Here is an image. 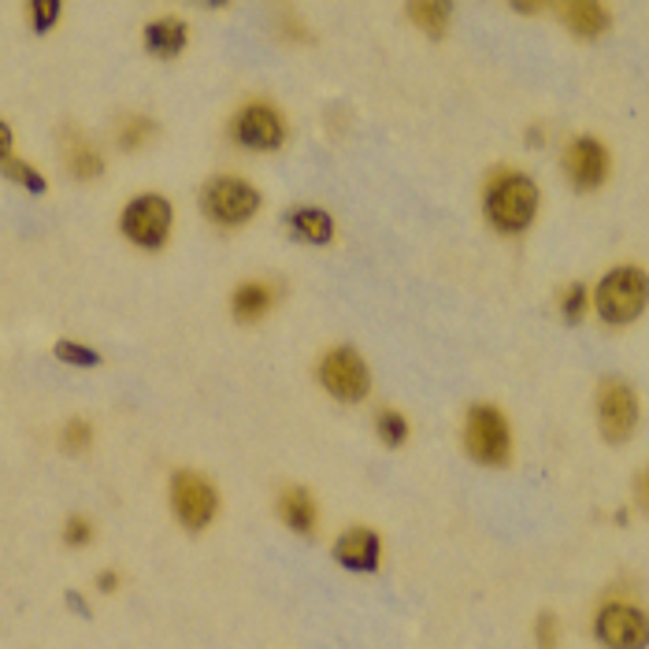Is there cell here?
<instances>
[{"instance_id":"obj_20","label":"cell","mask_w":649,"mask_h":649,"mask_svg":"<svg viewBox=\"0 0 649 649\" xmlns=\"http://www.w3.org/2000/svg\"><path fill=\"white\" fill-rule=\"evenodd\" d=\"M152 138H157V123H152L149 116H123L116 123V141H119L123 152L149 146Z\"/></svg>"},{"instance_id":"obj_4","label":"cell","mask_w":649,"mask_h":649,"mask_svg":"<svg viewBox=\"0 0 649 649\" xmlns=\"http://www.w3.org/2000/svg\"><path fill=\"white\" fill-rule=\"evenodd\" d=\"M464 450L472 461L501 467L512 456V431L509 419L501 416V408L494 405H475L464 416Z\"/></svg>"},{"instance_id":"obj_17","label":"cell","mask_w":649,"mask_h":649,"mask_svg":"<svg viewBox=\"0 0 649 649\" xmlns=\"http://www.w3.org/2000/svg\"><path fill=\"white\" fill-rule=\"evenodd\" d=\"M560 15H565L568 31L579 37H601L609 31V8L598 4V0H571V4H560Z\"/></svg>"},{"instance_id":"obj_22","label":"cell","mask_w":649,"mask_h":649,"mask_svg":"<svg viewBox=\"0 0 649 649\" xmlns=\"http://www.w3.org/2000/svg\"><path fill=\"white\" fill-rule=\"evenodd\" d=\"M56 360H63V364H74V368H97L101 364V352L82 346V341H56L53 346Z\"/></svg>"},{"instance_id":"obj_15","label":"cell","mask_w":649,"mask_h":649,"mask_svg":"<svg viewBox=\"0 0 649 649\" xmlns=\"http://www.w3.org/2000/svg\"><path fill=\"white\" fill-rule=\"evenodd\" d=\"M275 301H279V286L267 282V279H250V282H242L234 290L231 312H234V320L256 323V320H264L267 312L275 309Z\"/></svg>"},{"instance_id":"obj_14","label":"cell","mask_w":649,"mask_h":649,"mask_svg":"<svg viewBox=\"0 0 649 649\" xmlns=\"http://www.w3.org/2000/svg\"><path fill=\"white\" fill-rule=\"evenodd\" d=\"M141 42H146V53H152L157 60H171V56H178L186 49L189 26H186V19L160 15V19H152V23H146Z\"/></svg>"},{"instance_id":"obj_8","label":"cell","mask_w":649,"mask_h":649,"mask_svg":"<svg viewBox=\"0 0 649 649\" xmlns=\"http://www.w3.org/2000/svg\"><path fill=\"white\" fill-rule=\"evenodd\" d=\"M171 509H175V517L186 531H205L219 512V494L205 475L183 467L171 479Z\"/></svg>"},{"instance_id":"obj_3","label":"cell","mask_w":649,"mask_h":649,"mask_svg":"<svg viewBox=\"0 0 649 649\" xmlns=\"http://www.w3.org/2000/svg\"><path fill=\"white\" fill-rule=\"evenodd\" d=\"M175 223V208L164 194H138L127 200L119 216V231L138 250H164Z\"/></svg>"},{"instance_id":"obj_25","label":"cell","mask_w":649,"mask_h":649,"mask_svg":"<svg viewBox=\"0 0 649 649\" xmlns=\"http://www.w3.org/2000/svg\"><path fill=\"white\" fill-rule=\"evenodd\" d=\"M93 442V427L85 424V419H67L63 424V434H60V445L63 453H85Z\"/></svg>"},{"instance_id":"obj_23","label":"cell","mask_w":649,"mask_h":649,"mask_svg":"<svg viewBox=\"0 0 649 649\" xmlns=\"http://www.w3.org/2000/svg\"><path fill=\"white\" fill-rule=\"evenodd\" d=\"M4 175L12 178V183H19V186H26L31 194H45L49 189V183L42 178V171H37L34 164H23V160H4Z\"/></svg>"},{"instance_id":"obj_24","label":"cell","mask_w":649,"mask_h":649,"mask_svg":"<svg viewBox=\"0 0 649 649\" xmlns=\"http://www.w3.org/2000/svg\"><path fill=\"white\" fill-rule=\"evenodd\" d=\"M26 12H31V26L37 34H49L53 26L60 23L63 4H60V0H31V4H26Z\"/></svg>"},{"instance_id":"obj_19","label":"cell","mask_w":649,"mask_h":649,"mask_svg":"<svg viewBox=\"0 0 649 649\" xmlns=\"http://www.w3.org/2000/svg\"><path fill=\"white\" fill-rule=\"evenodd\" d=\"M405 15L413 19L424 34L431 37H442L445 26H450V15H453V4H442V0H416V4L405 8Z\"/></svg>"},{"instance_id":"obj_18","label":"cell","mask_w":649,"mask_h":649,"mask_svg":"<svg viewBox=\"0 0 649 649\" xmlns=\"http://www.w3.org/2000/svg\"><path fill=\"white\" fill-rule=\"evenodd\" d=\"M286 223H290L293 237H301V242L309 245H331L334 242V219L323 212V208H293L290 216H286Z\"/></svg>"},{"instance_id":"obj_5","label":"cell","mask_w":649,"mask_h":649,"mask_svg":"<svg viewBox=\"0 0 649 649\" xmlns=\"http://www.w3.org/2000/svg\"><path fill=\"white\" fill-rule=\"evenodd\" d=\"M200 205H205V216L219 227H245L256 212H260L264 197H260V189L250 186L245 178L219 175L205 186Z\"/></svg>"},{"instance_id":"obj_26","label":"cell","mask_w":649,"mask_h":649,"mask_svg":"<svg viewBox=\"0 0 649 649\" xmlns=\"http://www.w3.org/2000/svg\"><path fill=\"white\" fill-rule=\"evenodd\" d=\"M587 309H590V290L583 282H571L568 290L560 293V312H565V320L579 323L587 316Z\"/></svg>"},{"instance_id":"obj_9","label":"cell","mask_w":649,"mask_h":649,"mask_svg":"<svg viewBox=\"0 0 649 649\" xmlns=\"http://www.w3.org/2000/svg\"><path fill=\"white\" fill-rule=\"evenodd\" d=\"M594 635L605 649H649V616L627 601H609L594 619Z\"/></svg>"},{"instance_id":"obj_12","label":"cell","mask_w":649,"mask_h":649,"mask_svg":"<svg viewBox=\"0 0 649 649\" xmlns=\"http://www.w3.org/2000/svg\"><path fill=\"white\" fill-rule=\"evenodd\" d=\"M334 560H338L346 571H379L383 565V542H379V531L371 528H349L334 542Z\"/></svg>"},{"instance_id":"obj_7","label":"cell","mask_w":649,"mask_h":649,"mask_svg":"<svg viewBox=\"0 0 649 649\" xmlns=\"http://www.w3.org/2000/svg\"><path fill=\"white\" fill-rule=\"evenodd\" d=\"M231 138L234 146L250 152H275L286 141V119L271 101H250L245 108L234 112L231 119Z\"/></svg>"},{"instance_id":"obj_13","label":"cell","mask_w":649,"mask_h":649,"mask_svg":"<svg viewBox=\"0 0 649 649\" xmlns=\"http://www.w3.org/2000/svg\"><path fill=\"white\" fill-rule=\"evenodd\" d=\"M60 141H63V164H67V171H71L74 178H79V183H93V178H101L104 157L97 152V146H93L90 134L67 123L63 134H60Z\"/></svg>"},{"instance_id":"obj_6","label":"cell","mask_w":649,"mask_h":649,"mask_svg":"<svg viewBox=\"0 0 649 649\" xmlns=\"http://www.w3.org/2000/svg\"><path fill=\"white\" fill-rule=\"evenodd\" d=\"M316 375L331 397L349 401V405L352 401H364L371 394V371L364 364V357L349 346H334L323 352Z\"/></svg>"},{"instance_id":"obj_30","label":"cell","mask_w":649,"mask_h":649,"mask_svg":"<svg viewBox=\"0 0 649 649\" xmlns=\"http://www.w3.org/2000/svg\"><path fill=\"white\" fill-rule=\"evenodd\" d=\"M638 501H642V509L649 512V467L642 472V479H638Z\"/></svg>"},{"instance_id":"obj_10","label":"cell","mask_w":649,"mask_h":649,"mask_svg":"<svg viewBox=\"0 0 649 649\" xmlns=\"http://www.w3.org/2000/svg\"><path fill=\"white\" fill-rule=\"evenodd\" d=\"M598 424L609 442L624 445L638 427V397L635 390L619 379H605L598 390Z\"/></svg>"},{"instance_id":"obj_29","label":"cell","mask_w":649,"mask_h":649,"mask_svg":"<svg viewBox=\"0 0 649 649\" xmlns=\"http://www.w3.org/2000/svg\"><path fill=\"white\" fill-rule=\"evenodd\" d=\"M119 583H123L119 571H101V576H97V590H101V594H116Z\"/></svg>"},{"instance_id":"obj_31","label":"cell","mask_w":649,"mask_h":649,"mask_svg":"<svg viewBox=\"0 0 649 649\" xmlns=\"http://www.w3.org/2000/svg\"><path fill=\"white\" fill-rule=\"evenodd\" d=\"M67 605H71V609H74V613H82V616H85V613H90V609H85V601H82L79 594H67Z\"/></svg>"},{"instance_id":"obj_21","label":"cell","mask_w":649,"mask_h":649,"mask_svg":"<svg viewBox=\"0 0 649 649\" xmlns=\"http://www.w3.org/2000/svg\"><path fill=\"white\" fill-rule=\"evenodd\" d=\"M375 434L379 442L390 445V450H397V445L408 442V419L397 413V408H379L375 413Z\"/></svg>"},{"instance_id":"obj_16","label":"cell","mask_w":649,"mask_h":649,"mask_svg":"<svg viewBox=\"0 0 649 649\" xmlns=\"http://www.w3.org/2000/svg\"><path fill=\"white\" fill-rule=\"evenodd\" d=\"M279 517L290 531L312 534L320 523V505L309 490H304V486H286V490L279 494Z\"/></svg>"},{"instance_id":"obj_27","label":"cell","mask_w":649,"mask_h":649,"mask_svg":"<svg viewBox=\"0 0 649 649\" xmlns=\"http://www.w3.org/2000/svg\"><path fill=\"white\" fill-rule=\"evenodd\" d=\"M63 542L71 549H82V546H90L93 542V523L85 520V517H71L63 523Z\"/></svg>"},{"instance_id":"obj_11","label":"cell","mask_w":649,"mask_h":649,"mask_svg":"<svg viewBox=\"0 0 649 649\" xmlns=\"http://www.w3.org/2000/svg\"><path fill=\"white\" fill-rule=\"evenodd\" d=\"M565 171L576 189H598L609 178V149L598 138H576L565 149Z\"/></svg>"},{"instance_id":"obj_2","label":"cell","mask_w":649,"mask_h":649,"mask_svg":"<svg viewBox=\"0 0 649 649\" xmlns=\"http://www.w3.org/2000/svg\"><path fill=\"white\" fill-rule=\"evenodd\" d=\"M649 304V275L642 267H613L594 290V309L609 327H624L638 320Z\"/></svg>"},{"instance_id":"obj_28","label":"cell","mask_w":649,"mask_h":649,"mask_svg":"<svg viewBox=\"0 0 649 649\" xmlns=\"http://www.w3.org/2000/svg\"><path fill=\"white\" fill-rule=\"evenodd\" d=\"M534 642H538V649H557V646H560L557 619H553L549 613H542L538 624H534Z\"/></svg>"},{"instance_id":"obj_1","label":"cell","mask_w":649,"mask_h":649,"mask_svg":"<svg viewBox=\"0 0 649 649\" xmlns=\"http://www.w3.org/2000/svg\"><path fill=\"white\" fill-rule=\"evenodd\" d=\"M538 186L531 183L520 171H498L486 186L483 208L490 227H498L501 234H520L528 231L538 216Z\"/></svg>"}]
</instances>
